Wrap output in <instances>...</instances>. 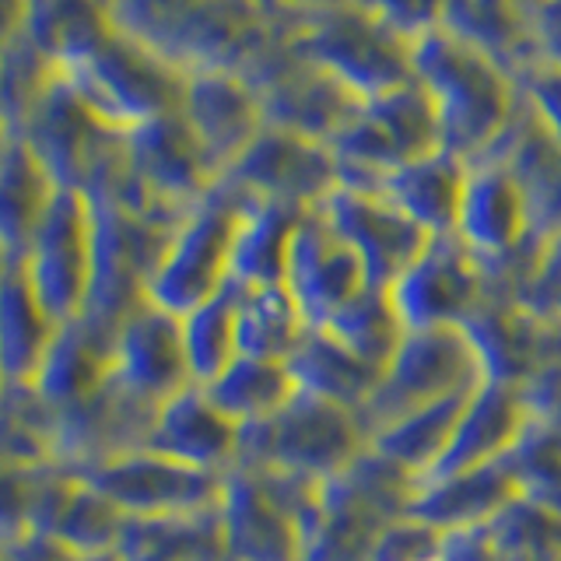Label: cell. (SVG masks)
I'll return each instance as SVG.
<instances>
[{"instance_id": "6", "label": "cell", "mask_w": 561, "mask_h": 561, "mask_svg": "<svg viewBox=\"0 0 561 561\" xmlns=\"http://www.w3.org/2000/svg\"><path fill=\"white\" fill-rule=\"evenodd\" d=\"M368 446L362 417L337 403L295 393L285 408L260 425L242 428L236 467H271L330 481Z\"/></svg>"}, {"instance_id": "4", "label": "cell", "mask_w": 561, "mask_h": 561, "mask_svg": "<svg viewBox=\"0 0 561 561\" xmlns=\"http://www.w3.org/2000/svg\"><path fill=\"white\" fill-rule=\"evenodd\" d=\"M411 46L414 43L386 28L358 0H333L327 8L309 11L291 43L295 53L327 70L362 102L414 78Z\"/></svg>"}, {"instance_id": "32", "label": "cell", "mask_w": 561, "mask_h": 561, "mask_svg": "<svg viewBox=\"0 0 561 561\" xmlns=\"http://www.w3.org/2000/svg\"><path fill=\"white\" fill-rule=\"evenodd\" d=\"M43 463H22L0 456V551L32 534V499Z\"/></svg>"}, {"instance_id": "16", "label": "cell", "mask_w": 561, "mask_h": 561, "mask_svg": "<svg viewBox=\"0 0 561 561\" xmlns=\"http://www.w3.org/2000/svg\"><path fill=\"white\" fill-rule=\"evenodd\" d=\"M180 116L215 175L232 165L267 123L256 88L239 70H190L180 92Z\"/></svg>"}, {"instance_id": "11", "label": "cell", "mask_w": 561, "mask_h": 561, "mask_svg": "<svg viewBox=\"0 0 561 561\" xmlns=\"http://www.w3.org/2000/svg\"><path fill=\"white\" fill-rule=\"evenodd\" d=\"M390 302L408 330L467 327L491 295L488 271L456 236L432 239L390 288Z\"/></svg>"}, {"instance_id": "29", "label": "cell", "mask_w": 561, "mask_h": 561, "mask_svg": "<svg viewBox=\"0 0 561 561\" xmlns=\"http://www.w3.org/2000/svg\"><path fill=\"white\" fill-rule=\"evenodd\" d=\"M180 320L183 358L193 386H207L218 373L239 358V327H236V280L207 302L186 309Z\"/></svg>"}, {"instance_id": "34", "label": "cell", "mask_w": 561, "mask_h": 561, "mask_svg": "<svg viewBox=\"0 0 561 561\" xmlns=\"http://www.w3.org/2000/svg\"><path fill=\"white\" fill-rule=\"evenodd\" d=\"M358 4L408 43L443 28L449 11V0H358Z\"/></svg>"}, {"instance_id": "19", "label": "cell", "mask_w": 561, "mask_h": 561, "mask_svg": "<svg viewBox=\"0 0 561 561\" xmlns=\"http://www.w3.org/2000/svg\"><path fill=\"white\" fill-rule=\"evenodd\" d=\"M526 432H530V411H526L519 386L484 379L467 397L460 421H456V432L449 438V449L428 478L508 460Z\"/></svg>"}, {"instance_id": "5", "label": "cell", "mask_w": 561, "mask_h": 561, "mask_svg": "<svg viewBox=\"0 0 561 561\" xmlns=\"http://www.w3.org/2000/svg\"><path fill=\"white\" fill-rule=\"evenodd\" d=\"M341 186L376 190L393 169L421 154L443 151L435 105L414 78L358 102L355 116L330 140Z\"/></svg>"}, {"instance_id": "3", "label": "cell", "mask_w": 561, "mask_h": 561, "mask_svg": "<svg viewBox=\"0 0 561 561\" xmlns=\"http://www.w3.org/2000/svg\"><path fill=\"white\" fill-rule=\"evenodd\" d=\"M245 197L228 183H215L175 221L145 285V302L183 316L232 285V250Z\"/></svg>"}, {"instance_id": "2", "label": "cell", "mask_w": 561, "mask_h": 561, "mask_svg": "<svg viewBox=\"0 0 561 561\" xmlns=\"http://www.w3.org/2000/svg\"><path fill=\"white\" fill-rule=\"evenodd\" d=\"M57 75L105 127L119 134L172 113L180 105L186 78L180 67H172L165 57H158L154 49L116 25L64 60Z\"/></svg>"}, {"instance_id": "18", "label": "cell", "mask_w": 561, "mask_h": 561, "mask_svg": "<svg viewBox=\"0 0 561 561\" xmlns=\"http://www.w3.org/2000/svg\"><path fill=\"white\" fill-rule=\"evenodd\" d=\"M116 323L99 316H78L57 330V341L46 351L39 376L32 382V400L53 417L78 411L81 403L95 400L110 386Z\"/></svg>"}, {"instance_id": "13", "label": "cell", "mask_w": 561, "mask_h": 561, "mask_svg": "<svg viewBox=\"0 0 561 561\" xmlns=\"http://www.w3.org/2000/svg\"><path fill=\"white\" fill-rule=\"evenodd\" d=\"M320 215L355 250L368 280L379 288H390L432 242V236L421 232L379 190L337 186L320 204Z\"/></svg>"}, {"instance_id": "30", "label": "cell", "mask_w": 561, "mask_h": 561, "mask_svg": "<svg viewBox=\"0 0 561 561\" xmlns=\"http://www.w3.org/2000/svg\"><path fill=\"white\" fill-rule=\"evenodd\" d=\"M320 330L333 333L344 347H351L368 365H376L379 373H382V365L393 358L403 333H408V327H403V320L390 302V291L379 285H368L355 302H347Z\"/></svg>"}, {"instance_id": "7", "label": "cell", "mask_w": 561, "mask_h": 561, "mask_svg": "<svg viewBox=\"0 0 561 561\" xmlns=\"http://www.w3.org/2000/svg\"><path fill=\"white\" fill-rule=\"evenodd\" d=\"M481 382L484 368L463 327L408 330L393 358L382 365V376L358 417L373 438L390 421L435 400L470 393Z\"/></svg>"}, {"instance_id": "31", "label": "cell", "mask_w": 561, "mask_h": 561, "mask_svg": "<svg viewBox=\"0 0 561 561\" xmlns=\"http://www.w3.org/2000/svg\"><path fill=\"white\" fill-rule=\"evenodd\" d=\"M516 88L523 116L561 151V64L537 53L516 70Z\"/></svg>"}, {"instance_id": "8", "label": "cell", "mask_w": 561, "mask_h": 561, "mask_svg": "<svg viewBox=\"0 0 561 561\" xmlns=\"http://www.w3.org/2000/svg\"><path fill=\"white\" fill-rule=\"evenodd\" d=\"M18 267L60 327L84 316L95 274V210L84 190L57 186Z\"/></svg>"}, {"instance_id": "27", "label": "cell", "mask_w": 561, "mask_h": 561, "mask_svg": "<svg viewBox=\"0 0 561 561\" xmlns=\"http://www.w3.org/2000/svg\"><path fill=\"white\" fill-rule=\"evenodd\" d=\"M201 390L215 400V408L228 414L239 428H250L277 414L298 393L288 362L239 355Z\"/></svg>"}, {"instance_id": "1", "label": "cell", "mask_w": 561, "mask_h": 561, "mask_svg": "<svg viewBox=\"0 0 561 561\" xmlns=\"http://www.w3.org/2000/svg\"><path fill=\"white\" fill-rule=\"evenodd\" d=\"M414 81L435 105L443 148L463 162H481L495 151L519 116L513 70L481 46L449 28H435L411 46Z\"/></svg>"}, {"instance_id": "37", "label": "cell", "mask_w": 561, "mask_h": 561, "mask_svg": "<svg viewBox=\"0 0 561 561\" xmlns=\"http://www.w3.org/2000/svg\"><path fill=\"white\" fill-rule=\"evenodd\" d=\"M11 134H14V130L8 127V119H4V116H0V148H4V145H8V137H11Z\"/></svg>"}, {"instance_id": "25", "label": "cell", "mask_w": 561, "mask_h": 561, "mask_svg": "<svg viewBox=\"0 0 561 561\" xmlns=\"http://www.w3.org/2000/svg\"><path fill=\"white\" fill-rule=\"evenodd\" d=\"M306 215V207L245 201L232 250L236 285H285L288 253Z\"/></svg>"}, {"instance_id": "22", "label": "cell", "mask_w": 561, "mask_h": 561, "mask_svg": "<svg viewBox=\"0 0 561 561\" xmlns=\"http://www.w3.org/2000/svg\"><path fill=\"white\" fill-rule=\"evenodd\" d=\"M60 323L43 309L18 263H0V373L11 393L32 390Z\"/></svg>"}, {"instance_id": "38", "label": "cell", "mask_w": 561, "mask_h": 561, "mask_svg": "<svg viewBox=\"0 0 561 561\" xmlns=\"http://www.w3.org/2000/svg\"><path fill=\"white\" fill-rule=\"evenodd\" d=\"M8 393H11V390H8V382H4V373H0V403L8 400Z\"/></svg>"}, {"instance_id": "15", "label": "cell", "mask_w": 561, "mask_h": 561, "mask_svg": "<svg viewBox=\"0 0 561 561\" xmlns=\"http://www.w3.org/2000/svg\"><path fill=\"white\" fill-rule=\"evenodd\" d=\"M368 285L373 280H368L355 250L327 225L320 207H312L298 225L285 267V288L291 291L309 327H327Z\"/></svg>"}, {"instance_id": "26", "label": "cell", "mask_w": 561, "mask_h": 561, "mask_svg": "<svg viewBox=\"0 0 561 561\" xmlns=\"http://www.w3.org/2000/svg\"><path fill=\"white\" fill-rule=\"evenodd\" d=\"M239 355L288 362L309 333V320L285 285H236Z\"/></svg>"}, {"instance_id": "33", "label": "cell", "mask_w": 561, "mask_h": 561, "mask_svg": "<svg viewBox=\"0 0 561 561\" xmlns=\"http://www.w3.org/2000/svg\"><path fill=\"white\" fill-rule=\"evenodd\" d=\"M443 543H446L443 530H435L432 523L408 513L382 526L368 561H438L443 558Z\"/></svg>"}, {"instance_id": "39", "label": "cell", "mask_w": 561, "mask_h": 561, "mask_svg": "<svg viewBox=\"0 0 561 561\" xmlns=\"http://www.w3.org/2000/svg\"><path fill=\"white\" fill-rule=\"evenodd\" d=\"M438 561H443V558H438Z\"/></svg>"}, {"instance_id": "23", "label": "cell", "mask_w": 561, "mask_h": 561, "mask_svg": "<svg viewBox=\"0 0 561 561\" xmlns=\"http://www.w3.org/2000/svg\"><path fill=\"white\" fill-rule=\"evenodd\" d=\"M288 368H291L298 393L330 400L355 414H362V408L368 403V397H373L376 382L382 376L376 365L358 358L355 351L344 347L333 333L320 327H309L302 344L291 351Z\"/></svg>"}, {"instance_id": "21", "label": "cell", "mask_w": 561, "mask_h": 561, "mask_svg": "<svg viewBox=\"0 0 561 561\" xmlns=\"http://www.w3.org/2000/svg\"><path fill=\"white\" fill-rule=\"evenodd\" d=\"M467 169L470 165L463 158H456L443 148L393 169L376 190L397 210H403L421 232L438 239L456 232V218H460V204L467 190Z\"/></svg>"}, {"instance_id": "14", "label": "cell", "mask_w": 561, "mask_h": 561, "mask_svg": "<svg viewBox=\"0 0 561 561\" xmlns=\"http://www.w3.org/2000/svg\"><path fill=\"white\" fill-rule=\"evenodd\" d=\"M110 386L145 411H154L183 386H193L183 358L180 320L172 312L145 302L116 323Z\"/></svg>"}, {"instance_id": "20", "label": "cell", "mask_w": 561, "mask_h": 561, "mask_svg": "<svg viewBox=\"0 0 561 561\" xmlns=\"http://www.w3.org/2000/svg\"><path fill=\"white\" fill-rule=\"evenodd\" d=\"M523 491H519L513 463L499 460V463H484V467H470V470H456V473H443V478L421 481L411 513L432 523L435 530L456 534V530H467V526L491 523Z\"/></svg>"}, {"instance_id": "24", "label": "cell", "mask_w": 561, "mask_h": 561, "mask_svg": "<svg viewBox=\"0 0 561 561\" xmlns=\"http://www.w3.org/2000/svg\"><path fill=\"white\" fill-rule=\"evenodd\" d=\"M57 183L18 134L0 148V263H18L49 207Z\"/></svg>"}, {"instance_id": "28", "label": "cell", "mask_w": 561, "mask_h": 561, "mask_svg": "<svg viewBox=\"0 0 561 561\" xmlns=\"http://www.w3.org/2000/svg\"><path fill=\"white\" fill-rule=\"evenodd\" d=\"M473 390H478V386H473ZM470 393L435 400V403H428V408H417L411 414L390 421V425L379 428L373 438H368V446H373L376 453H382L386 460H393L403 470H411L417 481H425L428 473L438 467V460L446 456L449 438L456 432V421H460V411H463Z\"/></svg>"}, {"instance_id": "35", "label": "cell", "mask_w": 561, "mask_h": 561, "mask_svg": "<svg viewBox=\"0 0 561 561\" xmlns=\"http://www.w3.org/2000/svg\"><path fill=\"white\" fill-rule=\"evenodd\" d=\"M505 4H513V8H519V11H526V14H534L537 8L548 4V0H505Z\"/></svg>"}, {"instance_id": "36", "label": "cell", "mask_w": 561, "mask_h": 561, "mask_svg": "<svg viewBox=\"0 0 561 561\" xmlns=\"http://www.w3.org/2000/svg\"><path fill=\"white\" fill-rule=\"evenodd\" d=\"M75 561H123L119 551H110V554H78Z\"/></svg>"}, {"instance_id": "10", "label": "cell", "mask_w": 561, "mask_h": 561, "mask_svg": "<svg viewBox=\"0 0 561 561\" xmlns=\"http://www.w3.org/2000/svg\"><path fill=\"white\" fill-rule=\"evenodd\" d=\"M218 180L239 190L245 201H271L312 210L341 186V172L330 145L263 123V130Z\"/></svg>"}, {"instance_id": "12", "label": "cell", "mask_w": 561, "mask_h": 561, "mask_svg": "<svg viewBox=\"0 0 561 561\" xmlns=\"http://www.w3.org/2000/svg\"><path fill=\"white\" fill-rule=\"evenodd\" d=\"M225 561H302V519L250 467H232L215 508Z\"/></svg>"}, {"instance_id": "17", "label": "cell", "mask_w": 561, "mask_h": 561, "mask_svg": "<svg viewBox=\"0 0 561 561\" xmlns=\"http://www.w3.org/2000/svg\"><path fill=\"white\" fill-rule=\"evenodd\" d=\"M242 428L215 408L201 386H183L148 414L140 446L193 470L228 473L239 463Z\"/></svg>"}, {"instance_id": "9", "label": "cell", "mask_w": 561, "mask_h": 561, "mask_svg": "<svg viewBox=\"0 0 561 561\" xmlns=\"http://www.w3.org/2000/svg\"><path fill=\"white\" fill-rule=\"evenodd\" d=\"M70 470H78L88 484L102 491L134 523L215 513L225 481V473L183 467L145 446H130L99 456V460L75 463Z\"/></svg>"}]
</instances>
